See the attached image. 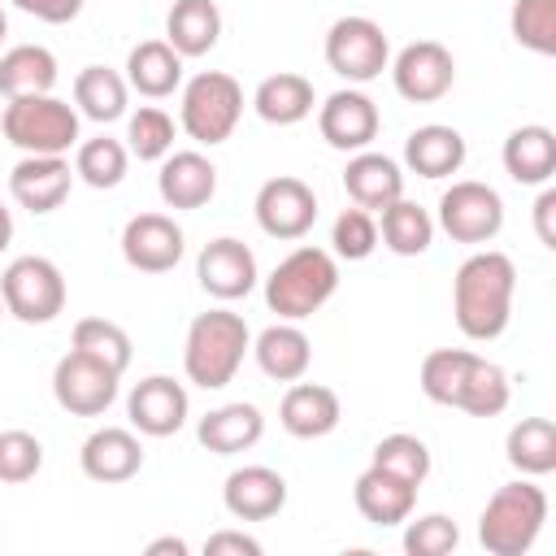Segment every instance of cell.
<instances>
[{"label":"cell","mask_w":556,"mask_h":556,"mask_svg":"<svg viewBox=\"0 0 556 556\" xmlns=\"http://www.w3.org/2000/svg\"><path fill=\"white\" fill-rule=\"evenodd\" d=\"M513 291H517V265L504 252L486 248L465 256L452 278V313L460 334L473 343L500 339L513 317Z\"/></svg>","instance_id":"1"},{"label":"cell","mask_w":556,"mask_h":556,"mask_svg":"<svg viewBox=\"0 0 556 556\" xmlns=\"http://www.w3.org/2000/svg\"><path fill=\"white\" fill-rule=\"evenodd\" d=\"M248 348H252L248 321L230 308H208V313L191 317V326H187L182 374H187V382H195L204 391H222L226 382H235Z\"/></svg>","instance_id":"2"},{"label":"cell","mask_w":556,"mask_h":556,"mask_svg":"<svg viewBox=\"0 0 556 556\" xmlns=\"http://www.w3.org/2000/svg\"><path fill=\"white\" fill-rule=\"evenodd\" d=\"M334 287H339L334 252L300 243L265 278V304H269V313H278V321H304L334 295Z\"/></svg>","instance_id":"3"},{"label":"cell","mask_w":556,"mask_h":556,"mask_svg":"<svg viewBox=\"0 0 556 556\" xmlns=\"http://www.w3.org/2000/svg\"><path fill=\"white\" fill-rule=\"evenodd\" d=\"M543 521H547V491L530 478H517V482H504L486 500L478 517V543L491 556H526Z\"/></svg>","instance_id":"4"},{"label":"cell","mask_w":556,"mask_h":556,"mask_svg":"<svg viewBox=\"0 0 556 556\" xmlns=\"http://www.w3.org/2000/svg\"><path fill=\"white\" fill-rule=\"evenodd\" d=\"M0 130L22 156H65L70 148H78V109L52 91L17 96L4 104Z\"/></svg>","instance_id":"5"},{"label":"cell","mask_w":556,"mask_h":556,"mask_svg":"<svg viewBox=\"0 0 556 556\" xmlns=\"http://www.w3.org/2000/svg\"><path fill=\"white\" fill-rule=\"evenodd\" d=\"M243 117V87L222 74V70H200L187 87H182V104H178V122L182 130L200 143V148H217L235 135Z\"/></svg>","instance_id":"6"},{"label":"cell","mask_w":556,"mask_h":556,"mask_svg":"<svg viewBox=\"0 0 556 556\" xmlns=\"http://www.w3.org/2000/svg\"><path fill=\"white\" fill-rule=\"evenodd\" d=\"M0 300L17 321L48 326L65 308V278L48 256H17L0 274Z\"/></svg>","instance_id":"7"},{"label":"cell","mask_w":556,"mask_h":556,"mask_svg":"<svg viewBox=\"0 0 556 556\" xmlns=\"http://www.w3.org/2000/svg\"><path fill=\"white\" fill-rule=\"evenodd\" d=\"M326 65L348 83H374L391 65L387 30L374 17H361V13L339 17L326 30Z\"/></svg>","instance_id":"8"},{"label":"cell","mask_w":556,"mask_h":556,"mask_svg":"<svg viewBox=\"0 0 556 556\" xmlns=\"http://www.w3.org/2000/svg\"><path fill=\"white\" fill-rule=\"evenodd\" d=\"M439 230L456 243H491L504 230V200L478 178H460L439 195Z\"/></svg>","instance_id":"9"},{"label":"cell","mask_w":556,"mask_h":556,"mask_svg":"<svg viewBox=\"0 0 556 556\" xmlns=\"http://www.w3.org/2000/svg\"><path fill=\"white\" fill-rule=\"evenodd\" d=\"M117 369L70 348L52 369V395L70 417H100L117 400Z\"/></svg>","instance_id":"10"},{"label":"cell","mask_w":556,"mask_h":556,"mask_svg":"<svg viewBox=\"0 0 556 556\" xmlns=\"http://www.w3.org/2000/svg\"><path fill=\"white\" fill-rule=\"evenodd\" d=\"M252 208H256V226H261L269 239H282V243L304 239V235L313 230V222H317V195H313V187H308L304 178H295V174H278V178L261 182Z\"/></svg>","instance_id":"11"},{"label":"cell","mask_w":556,"mask_h":556,"mask_svg":"<svg viewBox=\"0 0 556 556\" xmlns=\"http://www.w3.org/2000/svg\"><path fill=\"white\" fill-rule=\"evenodd\" d=\"M391 83L408 104H434L452 91L456 83V61L439 39H417L395 52L391 61Z\"/></svg>","instance_id":"12"},{"label":"cell","mask_w":556,"mask_h":556,"mask_svg":"<svg viewBox=\"0 0 556 556\" xmlns=\"http://www.w3.org/2000/svg\"><path fill=\"white\" fill-rule=\"evenodd\" d=\"M182 226L165 213H135L122 226V261L139 274H169L182 261Z\"/></svg>","instance_id":"13"},{"label":"cell","mask_w":556,"mask_h":556,"mask_svg":"<svg viewBox=\"0 0 556 556\" xmlns=\"http://www.w3.org/2000/svg\"><path fill=\"white\" fill-rule=\"evenodd\" d=\"M187 408H191L187 387L174 382L169 374H148V378H139V382L130 387V395H126V417H130V426H135L139 434H148V439H169V434H178L182 421H187Z\"/></svg>","instance_id":"14"},{"label":"cell","mask_w":556,"mask_h":556,"mask_svg":"<svg viewBox=\"0 0 556 556\" xmlns=\"http://www.w3.org/2000/svg\"><path fill=\"white\" fill-rule=\"evenodd\" d=\"M378 126H382L378 104L365 91H356V87L330 91L321 100V109H317V130L339 152H365L378 139Z\"/></svg>","instance_id":"15"},{"label":"cell","mask_w":556,"mask_h":556,"mask_svg":"<svg viewBox=\"0 0 556 556\" xmlns=\"http://www.w3.org/2000/svg\"><path fill=\"white\" fill-rule=\"evenodd\" d=\"M195 278L213 300H243L256 287V256L243 239H208L195 256Z\"/></svg>","instance_id":"16"},{"label":"cell","mask_w":556,"mask_h":556,"mask_svg":"<svg viewBox=\"0 0 556 556\" xmlns=\"http://www.w3.org/2000/svg\"><path fill=\"white\" fill-rule=\"evenodd\" d=\"M78 465H83V473H87L91 482H104V486L130 482V478L143 469V443H139V434L126 430V426H100V430H91V434L83 439Z\"/></svg>","instance_id":"17"},{"label":"cell","mask_w":556,"mask_h":556,"mask_svg":"<svg viewBox=\"0 0 556 556\" xmlns=\"http://www.w3.org/2000/svg\"><path fill=\"white\" fill-rule=\"evenodd\" d=\"M222 504L239 521H269L287 504V478L278 469H269V465L230 469L226 473V486H222Z\"/></svg>","instance_id":"18"},{"label":"cell","mask_w":556,"mask_h":556,"mask_svg":"<svg viewBox=\"0 0 556 556\" xmlns=\"http://www.w3.org/2000/svg\"><path fill=\"white\" fill-rule=\"evenodd\" d=\"M74 169L65 156H22L9 169V195L30 213H52L65 204Z\"/></svg>","instance_id":"19"},{"label":"cell","mask_w":556,"mask_h":556,"mask_svg":"<svg viewBox=\"0 0 556 556\" xmlns=\"http://www.w3.org/2000/svg\"><path fill=\"white\" fill-rule=\"evenodd\" d=\"M343 408H339V395L321 382H291L282 404H278V421L291 439H326L334 426H339Z\"/></svg>","instance_id":"20"},{"label":"cell","mask_w":556,"mask_h":556,"mask_svg":"<svg viewBox=\"0 0 556 556\" xmlns=\"http://www.w3.org/2000/svg\"><path fill=\"white\" fill-rule=\"evenodd\" d=\"M261 434H265V417H261V408L248 404V400L217 404V408H208V413L200 417V426H195L200 447H208L213 456H239V452L256 447Z\"/></svg>","instance_id":"21"},{"label":"cell","mask_w":556,"mask_h":556,"mask_svg":"<svg viewBox=\"0 0 556 556\" xmlns=\"http://www.w3.org/2000/svg\"><path fill=\"white\" fill-rule=\"evenodd\" d=\"M165 208H204L217 191V165L204 152H169L156 174Z\"/></svg>","instance_id":"22"},{"label":"cell","mask_w":556,"mask_h":556,"mask_svg":"<svg viewBox=\"0 0 556 556\" xmlns=\"http://www.w3.org/2000/svg\"><path fill=\"white\" fill-rule=\"evenodd\" d=\"M343 191L356 208H369V213H382L391 200L404 195V169L400 161L382 156V152H352L348 169H343Z\"/></svg>","instance_id":"23"},{"label":"cell","mask_w":556,"mask_h":556,"mask_svg":"<svg viewBox=\"0 0 556 556\" xmlns=\"http://www.w3.org/2000/svg\"><path fill=\"white\" fill-rule=\"evenodd\" d=\"M252 356H256V365H261L265 378L295 382L313 365V343H308V334L295 321H274V326H265L252 339Z\"/></svg>","instance_id":"24"},{"label":"cell","mask_w":556,"mask_h":556,"mask_svg":"<svg viewBox=\"0 0 556 556\" xmlns=\"http://www.w3.org/2000/svg\"><path fill=\"white\" fill-rule=\"evenodd\" d=\"M352 500H356V508H361L365 521H374V526H400V521L413 517L417 486L404 482V478H395V473H387V469H378V465H369L352 482Z\"/></svg>","instance_id":"25"},{"label":"cell","mask_w":556,"mask_h":556,"mask_svg":"<svg viewBox=\"0 0 556 556\" xmlns=\"http://www.w3.org/2000/svg\"><path fill=\"white\" fill-rule=\"evenodd\" d=\"M126 87L148 96V100H165L182 87V56L165 43V39H143L130 48L126 56Z\"/></svg>","instance_id":"26"},{"label":"cell","mask_w":556,"mask_h":556,"mask_svg":"<svg viewBox=\"0 0 556 556\" xmlns=\"http://www.w3.org/2000/svg\"><path fill=\"white\" fill-rule=\"evenodd\" d=\"M404 165L421 178H452L465 165V135L443 122L417 126L404 139Z\"/></svg>","instance_id":"27"},{"label":"cell","mask_w":556,"mask_h":556,"mask_svg":"<svg viewBox=\"0 0 556 556\" xmlns=\"http://www.w3.org/2000/svg\"><path fill=\"white\" fill-rule=\"evenodd\" d=\"M504 169L521 187H547L556 174V135L547 126H517L504 139Z\"/></svg>","instance_id":"28"},{"label":"cell","mask_w":556,"mask_h":556,"mask_svg":"<svg viewBox=\"0 0 556 556\" xmlns=\"http://www.w3.org/2000/svg\"><path fill=\"white\" fill-rule=\"evenodd\" d=\"M222 39V9L213 0H174L165 13V43L187 61L213 52Z\"/></svg>","instance_id":"29"},{"label":"cell","mask_w":556,"mask_h":556,"mask_svg":"<svg viewBox=\"0 0 556 556\" xmlns=\"http://www.w3.org/2000/svg\"><path fill=\"white\" fill-rule=\"evenodd\" d=\"M313 104H317L313 83L304 74H291V70H278V74L261 78L256 91H252V109L269 126H295L313 113Z\"/></svg>","instance_id":"30"},{"label":"cell","mask_w":556,"mask_h":556,"mask_svg":"<svg viewBox=\"0 0 556 556\" xmlns=\"http://www.w3.org/2000/svg\"><path fill=\"white\" fill-rule=\"evenodd\" d=\"M56 87V56L43 43H13L0 56V96H43Z\"/></svg>","instance_id":"31"},{"label":"cell","mask_w":556,"mask_h":556,"mask_svg":"<svg viewBox=\"0 0 556 556\" xmlns=\"http://www.w3.org/2000/svg\"><path fill=\"white\" fill-rule=\"evenodd\" d=\"M504 456L521 478H543L556 469V421L552 417H521L508 439Z\"/></svg>","instance_id":"32"},{"label":"cell","mask_w":556,"mask_h":556,"mask_svg":"<svg viewBox=\"0 0 556 556\" xmlns=\"http://www.w3.org/2000/svg\"><path fill=\"white\" fill-rule=\"evenodd\" d=\"M126 96H130L126 78L117 70H109V65H87L74 78V104H78V113L91 117V122H100V126L104 122H117L126 113Z\"/></svg>","instance_id":"33"},{"label":"cell","mask_w":556,"mask_h":556,"mask_svg":"<svg viewBox=\"0 0 556 556\" xmlns=\"http://www.w3.org/2000/svg\"><path fill=\"white\" fill-rule=\"evenodd\" d=\"M378 239L395 252V256H421L430 243H434V217L413 204V200H391L382 213H378Z\"/></svg>","instance_id":"34"},{"label":"cell","mask_w":556,"mask_h":556,"mask_svg":"<svg viewBox=\"0 0 556 556\" xmlns=\"http://www.w3.org/2000/svg\"><path fill=\"white\" fill-rule=\"evenodd\" d=\"M508 395H513L508 374H504L495 361H486V356L473 352V361H469V369H465V378H460V391H456V404H452V408H465L469 417H500V413L508 408Z\"/></svg>","instance_id":"35"},{"label":"cell","mask_w":556,"mask_h":556,"mask_svg":"<svg viewBox=\"0 0 556 556\" xmlns=\"http://www.w3.org/2000/svg\"><path fill=\"white\" fill-rule=\"evenodd\" d=\"M126 165H130V152L122 139H109V135H96V139H83L78 152H74V174L96 187V191H109L126 178Z\"/></svg>","instance_id":"36"},{"label":"cell","mask_w":556,"mask_h":556,"mask_svg":"<svg viewBox=\"0 0 556 556\" xmlns=\"http://www.w3.org/2000/svg\"><path fill=\"white\" fill-rule=\"evenodd\" d=\"M74 352H87V356H96L100 365H109L117 374H126V365L135 356L130 334L117 321H109V317H83L74 326Z\"/></svg>","instance_id":"37"},{"label":"cell","mask_w":556,"mask_h":556,"mask_svg":"<svg viewBox=\"0 0 556 556\" xmlns=\"http://www.w3.org/2000/svg\"><path fill=\"white\" fill-rule=\"evenodd\" d=\"M469 361H473L469 348H434V352H426L421 374H417L421 395L434 400V404H456V391H460V378H465Z\"/></svg>","instance_id":"38"},{"label":"cell","mask_w":556,"mask_h":556,"mask_svg":"<svg viewBox=\"0 0 556 556\" xmlns=\"http://www.w3.org/2000/svg\"><path fill=\"white\" fill-rule=\"evenodd\" d=\"M369 465H378V469H387V473L421 486L430 478V447L417 434H404V430L400 434H382L374 443V460Z\"/></svg>","instance_id":"39"},{"label":"cell","mask_w":556,"mask_h":556,"mask_svg":"<svg viewBox=\"0 0 556 556\" xmlns=\"http://www.w3.org/2000/svg\"><path fill=\"white\" fill-rule=\"evenodd\" d=\"M126 152L139 161H165L174 152V117L156 104H143L126 122Z\"/></svg>","instance_id":"40"},{"label":"cell","mask_w":556,"mask_h":556,"mask_svg":"<svg viewBox=\"0 0 556 556\" xmlns=\"http://www.w3.org/2000/svg\"><path fill=\"white\" fill-rule=\"evenodd\" d=\"M508 30L521 48L552 56L556 52V0H517L508 13Z\"/></svg>","instance_id":"41"},{"label":"cell","mask_w":556,"mask_h":556,"mask_svg":"<svg viewBox=\"0 0 556 556\" xmlns=\"http://www.w3.org/2000/svg\"><path fill=\"white\" fill-rule=\"evenodd\" d=\"M330 248H334V256H343V261H365V256H374V248H378V217L369 213V208H343L339 217H334V226H330Z\"/></svg>","instance_id":"42"},{"label":"cell","mask_w":556,"mask_h":556,"mask_svg":"<svg viewBox=\"0 0 556 556\" xmlns=\"http://www.w3.org/2000/svg\"><path fill=\"white\" fill-rule=\"evenodd\" d=\"M43 469V443L30 430H0V482L22 486Z\"/></svg>","instance_id":"43"},{"label":"cell","mask_w":556,"mask_h":556,"mask_svg":"<svg viewBox=\"0 0 556 556\" xmlns=\"http://www.w3.org/2000/svg\"><path fill=\"white\" fill-rule=\"evenodd\" d=\"M456 543H460V530L443 513H426V517L404 526V552L408 556H447V552H456Z\"/></svg>","instance_id":"44"},{"label":"cell","mask_w":556,"mask_h":556,"mask_svg":"<svg viewBox=\"0 0 556 556\" xmlns=\"http://www.w3.org/2000/svg\"><path fill=\"white\" fill-rule=\"evenodd\" d=\"M13 4H17L22 13L48 22V26H65V22H74V17L83 13V0H13Z\"/></svg>","instance_id":"45"},{"label":"cell","mask_w":556,"mask_h":556,"mask_svg":"<svg viewBox=\"0 0 556 556\" xmlns=\"http://www.w3.org/2000/svg\"><path fill=\"white\" fill-rule=\"evenodd\" d=\"M204 552L208 556H261V543L252 539V534H243V530H217V534H208L204 539Z\"/></svg>","instance_id":"46"},{"label":"cell","mask_w":556,"mask_h":556,"mask_svg":"<svg viewBox=\"0 0 556 556\" xmlns=\"http://www.w3.org/2000/svg\"><path fill=\"white\" fill-rule=\"evenodd\" d=\"M534 230L543 248H556V191L552 187H543L534 200Z\"/></svg>","instance_id":"47"},{"label":"cell","mask_w":556,"mask_h":556,"mask_svg":"<svg viewBox=\"0 0 556 556\" xmlns=\"http://www.w3.org/2000/svg\"><path fill=\"white\" fill-rule=\"evenodd\" d=\"M165 552L187 556V543H182V539H152V543H148V556H165Z\"/></svg>","instance_id":"48"},{"label":"cell","mask_w":556,"mask_h":556,"mask_svg":"<svg viewBox=\"0 0 556 556\" xmlns=\"http://www.w3.org/2000/svg\"><path fill=\"white\" fill-rule=\"evenodd\" d=\"M9 243H13V213L0 204V252H4Z\"/></svg>","instance_id":"49"},{"label":"cell","mask_w":556,"mask_h":556,"mask_svg":"<svg viewBox=\"0 0 556 556\" xmlns=\"http://www.w3.org/2000/svg\"><path fill=\"white\" fill-rule=\"evenodd\" d=\"M9 35V17H4V9H0V39Z\"/></svg>","instance_id":"50"},{"label":"cell","mask_w":556,"mask_h":556,"mask_svg":"<svg viewBox=\"0 0 556 556\" xmlns=\"http://www.w3.org/2000/svg\"><path fill=\"white\" fill-rule=\"evenodd\" d=\"M0 317H4V300H0Z\"/></svg>","instance_id":"51"}]
</instances>
